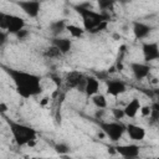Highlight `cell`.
Here are the masks:
<instances>
[{
  "label": "cell",
  "instance_id": "cell-24",
  "mask_svg": "<svg viewBox=\"0 0 159 159\" xmlns=\"http://www.w3.org/2000/svg\"><path fill=\"white\" fill-rule=\"evenodd\" d=\"M150 111H152V107L149 104H145V106H140L139 108V112L143 117H149L150 116Z\"/></svg>",
  "mask_w": 159,
  "mask_h": 159
},
{
  "label": "cell",
  "instance_id": "cell-6",
  "mask_svg": "<svg viewBox=\"0 0 159 159\" xmlns=\"http://www.w3.org/2000/svg\"><path fill=\"white\" fill-rule=\"evenodd\" d=\"M15 4L31 19H36L41 10L40 0H16Z\"/></svg>",
  "mask_w": 159,
  "mask_h": 159
},
{
  "label": "cell",
  "instance_id": "cell-26",
  "mask_svg": "<svg viewBox=\"0 0 159 159\" xmlns=\"http://www.w3.org/2000/svg\"><path fill=\"white\" fill-rule=\"evenodd\" d=\"M0 29L6 30V12L0 11Z\"/></svg>",
  "mask_w": 159,
  "mask_h": 159
},
{
  "label": "cell",
  "instance_id": "cell-2",
  "mask_svg": "<svg viewBox=\"0 0 159 159\" xmlns=\"http://www.w3.org/2000/svg\"><path fill=\"white\" fill-rule=\"evenodd\" d=\"M73 9L76 10V12L82 17V22H83V29L87 32H92L98 25H101L102 22H108L111 16L107 12H102V11H94L91 9V5L88 2L86 4H78V5H73Z\"/></svg>",
  "mask_w": 159,
  "mask_h": 159
},
{
  "label": "cell",
  "instance_id": "cell-27",
  "mask_svg": "<svg viewBox=\"0 0 159 159\" xmlns=\"http://www.w3.org/2000/svg\"><path fill=\"white\" fill-rule=\"evenodd\" d=\"M6 42H7V32L0 29V47L4 46Z\"/></svg>",
  "mask_w": 159,
  "mask_h": 159
},
{
  "label": "cell",
  "instance_id": "cell-28",
  "mask_svg": "<svg viewBox=\"0 0 159 159\" xmlns=\"http://www.w3.org/2000/svg\"><path fill=\"white\" fill-rule=\"evenodd\" d=\"M7 104L6 103H4V102H0V113L1 114H4V113H6L7 112Z\"/></svg>",
  "mask_w": 159,
  "mask_h": 159
},
{
  "label": "cell",
  "instance_id": "cell-4",
  "mask_svg": "<svg viewBox=\"0 0 159 159\" xmlns=\"http://www.w3.org/2000/svg\"><path fill=\"white\" fill-rule=\"evenodd\" d=\"M98 125L101 130L104 133V135L112 140V142H118L123 134L125 133V125L118 120L116 122H98Z\"/></svg>",
  "mask_w": 159,
  "mask_h": 159
},
{
  "label": "cell",
  "instance_id": "cell-25",
  "mask_svg": "<svg viewBox=\"0 0 159 159\" xmlns=\"http://www.w3.org/2000/svg\"><path fill=\"white\" fill-rule=\"evenodd\" d=\"M15 36H16V39H17V40H25V39L29 36V31H27V30H25V29H22V30H20L19 32H16V34H15Z\"/></svg>",
  "mask_w": 159,
  "mask_h": 159
},
{
  "label": "cell",
  "instance_id": "cell-16",
  "mask_svg": "<svg viewBox=\"0 0 159 159\" xmlns=\"http://www.w3.org/2000/svg\"><path fill=\"white\" fill-rule=\"evenodd\" d=\"M140 102L138 98H133L132 101H129L127 103V106L123 108V112H124V116L125 117H129V118H134L137 116V113L139 112V108H140Z\"/></svg>",
  "mask_w": 159,
  "mask_h": 159
},
{
  "label": "cell",
  "instance_id": "cell-20",
  "mask_svg": "<svg viewBox=\"0 0 159 159\" xmlns=\"http://www.w3.org/2000/svg\"><path fill=\"white\" fill-rule=\"evenodd\" d=\"M43 56L46 58H60L62 56V53H61V51L57 47L51 45V46H48V47H46L43 50Z\"/></svg>",
  "mask_w": 159,
  "mask_h": 159
},
{
  "label": "cell",
  "instance_id": "cell-12",
  "mask_svg": "<svg viewBox=\"0 0 159 159\" xmlns=\"http://www.w3.org/2000/svg\"><path fill=\"white\" fill-rule=\"evenodd\" d=\"M125 132L128 134V137L134 140V142H140L145 138V129L138 124L134 123H129L125 125Z\"/></svg>",
  "mask_w": 159,
  "mask_h": 159
},
{
  "label": "cell",
  "instance_id": "cell-5",
  "mask_svg": "<svg viewBox=\"0 0 159 159\" xmlns=\"http://www.w3.org/2000/svg\"><path fill=\"white\" fill-rule=\"evenodd\" d=\"M65 84H66V88L68 89H77L83 92L84 84H86V76L78 71H71L66 75Z\"/></svg>",
  "mask_w": 159,
  "mask_h": 159
},
{
  "label": "cell",
  "instance_id": "cell-7",
  "mask_svg": "<svg viewBox=\"0 0 159 159\" xmlns=\"http://www.w3.org/2000/svg\"><path fill=\"white\" fill-rule=\"evenodd\" d=\"M25 26H26V22L21 16L14 15V14H6V32L7 34L15 35L20 30L25 29Z\"/></svg>",
  "mask_w": 159,
  "mask_h": 159
},
{
  "label": "cell",
  "instance_id": "cell-19",
  "mask_svg": "<svg viewBox=\"0 0 159 159\" xmlns=\"http://www.w3.org/2000/svg\"><path fill=\"white\" fill-rule=\"evenodd\" d=\"M92 103L98 108V109H104L107 107V99H106V96L102 94V93H96L93 94L92 97Z\"/></svg>",
  "mask_w": 159,
  "mask_h": 159
},
{
  "label": "cell",
  "instance_id": "cell-11",
  "mask_svg": "<svg viewBox=\"0 0 159 159\" xmlns=\"http://www.w3.org/2000/svg\"><path fill=\"white\" fill-rule=\"evenodd\" d=\"M114 149L119 155L127 159L137 158L140 152V148L137 144H120V145H117Z\"/></svg>",
  "mask_w": 159,
  "mask_h": 159
},
{
  "label": "cell",
  "instance_id": "cell-29",
  "mask_svg": "<svg viewBox=\"0 0 159 159\" xmlns=\"http://www.w3.org/2000/svg\"><path fill=\"white\" fill-rule=\"evenodd\" d=\"M117 1H119L120 4H128L130 0H117Z\"/></svg>",
  "mask_w": 159,
  "mask_h": 159
},
{
  "label": "cell",
  "instance_id": "cell-3",
  "mask_svg": "<svg viewBox=\"0 0 159 159\" xmlns=\"http://www.w3.org/2000/svg\"><path fill=\"white\" fill-rule=\"evenodd\" d=\"M5 122L9 125V129L11 132V135H12L15 143L19 147H24V145L32 147L35 144L36 138H37V132L32 127L15 122V120L10 119L9 117H5Z\"/></svg>",
  "mask_w": 159,
  "mask_h": 159
},
{
  "label": "cell",
  "instance_id": "cell-15",
  "mask_svg": "<svg viewBox=\"0 0 159 159\" xmlns=\"http://www.w3.org/2000/svg\"><path fill=\"white\" fill-rule=\"evenodd\" d=\"M99 89V81L94 76H87L86 77V84H84V93L88 97H92L93 94L98 93Z\"/></svg>",
  "mask_w": 159,
  "mask_h": 159
},
{
  "label": "cell",
  "instance_id": "cell-22",
  "mask_svg": "<svg viewBox=\"0 0 159 159\" xmlns=\"http://www.w3.org/2000/svg\"><path fill=\"white\" fill-rule=\"evenodd\" d=\"M53 149L60 155H65V154L70 153V150H71V148H70V145L67 143H57V144H55Z\"/></svg>",
  "mask_w": 159,
  "mask_h": 159
},
{
  "label": "cell",
  "instance_id": "cell-13",
  "mask_svg": "<svg viewBox=\"0 0 159 159\" xmlns=\"http://www.w3.org/2000/svg\"><path fill=\"white\" fill-rule=\"evenodd\" d=\"M51 45L57 47L62 55L68 53L72 50V40L67 37H61V36H53L51 39Z\"/></svg>",
  "mask_w": 159,
  "mask_h": 159
},
{
  "label": "cell",
  "instance_id": "cell-14",
  "mask_svg": "<svg viewBox=\"0 0 159 159\" xmlns=\"http://www.w3.org/2000/svg\"><path fill=\"white\" fill-rule=\"evenodd\" d=\"M150 32H152V27L149 25L140 22V21H133V34L135 39L138 40L145 39L149 36Z\"/></svg>",
  "mask_w": 159,
  "mask_h": 159
},
{
  "label": "cell",
  "instance_id": "cell-18",
  "mask_svg": "<svg viewBox=\"0 0 159 159\" xmlns=\"http://www.w3.org/2000/svg\"><path fill=\"white\" fill-rule=\"evenodd\" d=\"M66 30H67V31L70 32V35H71L72 37H75V39H81V37L83 36V34L86 32L83 27H80V26H77V25H75V24H67V25H66Z\"/></svg>",
  "mask_w": 159,
  "mask_h": 159
},
{
  "label": "cell",
  "instance_id": "cell-23",
  "mask_svg": "<svg viewBox=\"0 0 159 159\" xmlns=\"http://www.w3.org/2000/svg\"><path fill=\"white\" fill-rule=\"evenodd\" d=\"M112 114L114 117V119H122L124 116V112H123V108H112Z\"/></svg>",
  "mask_w": 159,
  "mask_h": 159
},
{
  "label": "cell",
  "instance_id": "cell-9",
  "mask_svg": "<svg viewBox=\"0 0 159 159\" xmlns=\"http://www.w3.org/2000/svg\"><path fill=\"white\" fill-rule=\"evenodd\" d=\"M129 68H130L134 78L138 80V81H140L143 78H147L150 73V70H152L148 63H142V62H130Z\"/></svg>",
  "mask_w": 159,
  "mask_h": 159
},
{
  "label": "cell",
  "instance_id": "cell-8",
  "mask_svg": "<svg viewBox=\"0 0 159 159\" xmlns=\"http://www.w3.org/2000/svg\"><path fill=\"white\" fill-rule=\"evenodd\" d=\"M142 52L145 62L157 61L159 58V46L157 42H144L142 45Z\"/></svg>",
  "mask_w": 159,
  "mask_h": 159
},
{
  "label": "cell",
  "instance_id": "cell-21",
  "mask_svg": "<svg viewBox=\"0 0 159 159\" xmlns=\"http://www.w3.org/2000/svg\"><path fill=\"white\" fill-rule=\"evenodd\" d=\"M96 2L102 12H107L108 10H111L114 6L117 0H96Z\"/></svg>",
  "mask_w": 159,
  "mask_h": 159
},
{
  "label": "cell",
  "instance_id": "cell-10",
  "mask_svg": "<svg viewBox=\"0 0 159 159\" xmlns=\"http://www.w3.org/2000/svg\"><path fill=\"white\" fill-rule=\"evenodd\" d=\"M106 86H107V93L112 97H118L119 94L127 91V84L122 80H107Z\"/></svg>",
  "mask_w": 159,
  "mask_h": 159
},
{
  "label": "cell",
  "instance_id": "cell-1",
  "mask_svg": "<svg viewBox=\"0 0 159 159\" xmlns=\"http://www.w3.org/2000/svg\"><path fill=\"white\" fill-rule=\"evenodd\" d=\"M2 68L7 73V76L12 80V82L15 84V91L20 97L30 98V97L37 96L42 92L40 76L22 71V70L6 67V66H4Z\"/></svg>",
  "mask_w": 159,
  "mask_h": 159
},
{
  "label": "cell",
  "instance_id": "cell-17",
  "mask_svg": "<svg viewBox=\"0 0 159 159\" xmlns=\"http://www.w3.org/2000/svg\"><path fill=\"white\" fill-rule=\"evenodd\" d=\"M66 21L65 20H55V21H52L51 24H50V26H48V30L51 31V34L53 35V36H60L65 30H66Z\"/></svg>",
  "mask_w": 159,
  "mask_h": 159
}]
</instances>
